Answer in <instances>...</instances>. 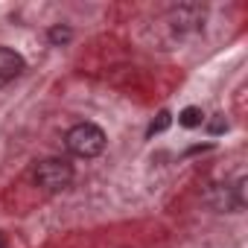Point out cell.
Here are the masks:
<instances>
[{
  "label": "cell",
  "mask_w": 248,
  "mask_h": 248,
  "mask_svg": "<svg viewBox=\"0 0 248 248\" xmlns=\"http://www.w3.org/2000/svg\"><path fill=\"white\" fill-rule=\"evenodd\" d=\"M64 146L76 158H96L105 149V132L93 123H76V126L64 135Z\"/></svg>",
  "instance_id": "6da1fadb"
},
{
  "label": "cell",
  "mask_w": 248,
  "mask_h": 248,
  "mask_svg": "<svg viewBox=\"0 0 248 248\" xmlns=\"http://www.w3.org/2000/svg\"><path fill=\"white\" fill-rule=\"evenodd\" d=\"M32 181L38 187H44L47 193H59V190H67L70 181H73V167L62 158H44L35 164L32 170Z\"/></svg>",
  "instance_id": "7a4b0ae2"
},
{
  "label": "cell",
  "mask_w": 248,
  "mask_h": 248,
  "mask_svg": "<svg viewBox=\"0 0 248 248\" xmlns=\"http://www.w3.org/2000/svg\"><path fill=\"white\" fill-rule=\"evenodd\" d=\"M24 67H27V62L21 53H15L9 47H0V79H15L24 73Z\"/></svg>",
  "instance_id": "3957f363"
},
{
  "label": "cell",
  "mask_w": 248,
  "mask_h": 248,
  "mask_svg": "<svg viewBox=\"0 0 248 248\" xmlns=\"http://www.w3.org/2000/svg\"><path fill=\"white\" fill-rule=\"evenodd\" d=\"M178 123H181V126L184 129H196V126H202V123H204V114H202V108H184L181 114H178Z\"/></svg>",
  "instance_id": "277c9868"
},
{
  "label": "cell",
  "mask_w": 248,
  "mask_h": 248,
  "mask_svg": "<svg viewBox=\"0 0 248 248\" xmlns=\"http://www.w3.org/2000/svg\"><path fill=\"white\" fill-rule=\"evenodd\" d=\"M170 120H172V117H170V111H161V114H158V120L149 126V138H152V135H158V132H164V129L170 126Z\"/></svg>",
  "instance_id": "5b68a950"
},
{
  "label": "cell",
  "mask_w": 248,
  "mask_h": 248,
  "mask_svg": "<svg viewBox=\"0 0 248 248\" xmlns=\"http://www.w3.org/2000/svg\"><path fill=\"white\" fill-rule=\"evenodd\" d=\"M70 35H73V32H70L67 27H53V30H50V41H53V44H64V41H70Z\"/></svg>",
  "instance_id": "8992f818"
},
{
  "label": "cell",
  "mask_w": 248,
  "mask_h": 248,
  "mask_svg": "<svg viewBox=\"0 0 248 248\" xmlns=\"http://www.w3.org/2000/svg\"><path fill=\"white\" fill-rule=\"evenodd\" d=\"M222 129H225V120H213V123H210V132H213V135H219Z\"/></svg>",
  "instance_id": "52a82bcc"
},
{
  "label": "cell",
  "mask_w": 248,
  "mask_h": 248,
  "mask_svg": "<svg viewBox=\"0 0 248 248\" xmlns=\"http://www.w3.org/2000/svg\"><path fill=\"white\" fill-rule=\"evenodd\" d=\"M0 248H9V245H6V236H3V233H0Z\"/></svg>",
  "instance_id": "ba28073f"
}]
</instances>
